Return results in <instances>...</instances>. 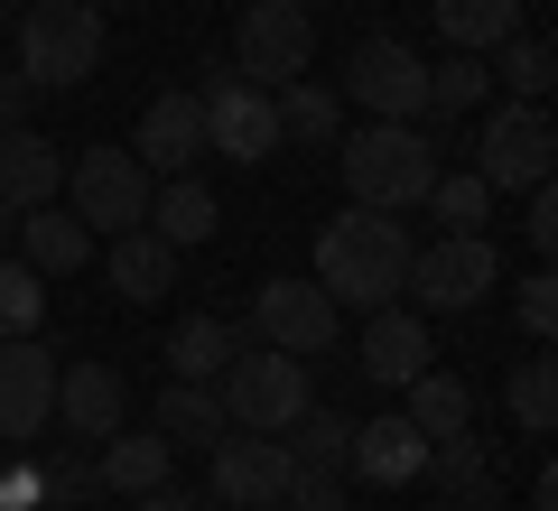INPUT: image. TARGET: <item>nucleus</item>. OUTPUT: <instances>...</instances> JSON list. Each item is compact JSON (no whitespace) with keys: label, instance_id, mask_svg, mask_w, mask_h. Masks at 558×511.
<instances>
[{"label":"nucleus","instance_id":"10","mask_svg":"<svg viewBox=\"0 0 558 511\" xmlns=\"http://www.w3.org/2000/svg\"><path fill=\"white\" fill-rule=\"evenodd\" d=\"M317 65V20H307V0H242L233 20V75L252 84H289Z\"/></svg>","mask_w":558,"mask_h":511},{"label":"nucleus","instance_id":"33","mask_svg":"<svg viewBox=\"0 0 558 511\" xmlns=\"http://www.w3.org/2000/svg\"><path fill=\"white\" fill-rule=\"evenodd\" d=\"M289 455H299V465H317V474H344V447H354V418H336V410H317V400H307L299 418H289Z\"/></svg>","mask_w":558,"mask_h":511},{"label":"nucleus","instance_id":"11","mask_svg":"<svg viewBox=\"0 0 558 511\" xmlns=\"http://www.w3.org/2000/svg\"><path fill=\"white\" fill-rule=\"evenodd\" d=\"M336 94L363 102L373 121H418V102H428V57H418L410 38H354Z\"/></svg>","mask_w":558,"mask_h":511},{"label":"nucleus","instance_id":"34","mask_svg":"<svg viewBox=\"0 0 558 511\" xmlns=\"http://www.w3.org/2000/svg\"><path fill=\"white\" fill-rule=\"evenodd\" d=\"M38 465H47V502L57 511H94L102 502V474H94L84 447H57V455H38Z\"/></svg>","mask_w":558,"mask_h":511},{"label":"nucleus","instance_id":"24","mask_svg":"<svg viewBox=\"0 0 558 511\" xmlns=\"http://www.w3.org/2000/svg\"><path fill=\"white\" fill-rule=\"evenodd\" d=\"M418 474H428V484L447 492V511L502 502V484H494V455L475 447V428H465V437H438V447H428V465H418Z\"/></svg>","mask_w":558,"mask_h":511},{"label":"nucleus","instance_id":"4","mask_svg":"<svg viewBox=\"0 0 558 511\" xmlns=\"http://www.w3.org/2000/svg\"><path fill=\"white\" fill-rule=\"evenodd\" d=\"M102 65V10L94 0H28L20 10V75L38 94H75Z\"/></svg>","mask_w":558,"mask_h":511},{"label":"nucleus","instance_id":"1","mask_svg":"<svg viewBox=\"0 0 558 511\" xmlns=\"http://www.w3.org/2000/svg\"><path fill=\"white\" fill-rule=\"evenodd\" d=\"M410 223L400 215H373V205H344L336 223L317 233V289L336 297V307H391L400 289H410Z\"/></svg>","mask_w":558,"mask_h":511},{"label":"nucleus","instance_id":"26","mask_svg":"<svg viewBox=\"0 0 558 511\" xmlns=\"http://www.w3.org/2000/svg\"><path fill=\"white\" fill-rule=\"evenodd\" d=\"M484 102H494V65L465 57V47H447V57L428 65V102H418V121H475Z\"/></svg>","mask_w":558,"mask_h":511},{"label":"nucleus","instance_id":"45","mask_svg":"<svg viewBox=\"0 0 558 511\" xmlns=\"http://www.w3.org/2000/svg\"><path fill=\"white\" fill-rule=\"evenodd\" d=\"M20 10H28V0H20Z\"/></svg>","mask_w":558,"mask_h":511},{"label":"nucleus","instance_id":"38","mask_svg":"<svg viewBox=\"0 0 558 511\" xmlns=\"http://www.w3.org/2000/svg\"><path fill=\"white\" fill-rule=\"evenodd\" d=\"M0 511H47V465L38 455H10L0 465Z\"/></svg>","mask_w":558,"mask_h":511},{"label":"nucleus","instance_id":"40","mask_svg":"<svg viewBox=\"0 0 558 511\" xmlns=\"http://www.w3.org/2000/svg\"><path fill=\"white\" fill-rule=\"evenodd\" d=\"M28 102H38V84H28L20 65H10V75H0V131H20V121H28Z\"/></svg>","mask_w":558,"mask_h":511},{"label":"nucleus","instance_id":"17","mask_svg":"<svg viewBox=\"0 0 558 511\" xmlns=\"http://www.w3.org/2000/svg\"><path fill=\"white\" fill-rule=\"evenodd\" d=\"M418 465H428V437L410 428L400 410H381V418H363L354 428V447H344V474H363V484H418Z\"/></svg>","mask_w":558,"mask_h":511},{"label":"nucleus","instance_id":"23","mask_svg":"<svg viewBox=\"0 0 558 511\" xmlns=\"http://www.w3.org/2000/svg\"><path fill=\"white\" fill-rule=\"evenodd\" d=\"M223 205L205 178H159V196H149V233L168 242V252H196V242H215Z\"/></svg>","mask_w":558,"mask_h":511},{"label":"nucleus","instance_id":"21","mask_svg":"<svg viewBox=\"0 0 558 511\" xmlns=\"http://www.w3.org/2000/svg\"><path fill=\"white\" fill-rule=\"evenodd\" d=\"M94 252H102V242L84 233L65 205H28V215H20V260H28L38 279H75Z\"/></svg>","mask_w":558,"mask_h":511},{"label":"nucleus","instance_id":"28","mask_svg":"<svg viewBox=\"0 0 558 511\" xmlns=\"http://www.w3.org/2000/svg\"><path fill=\"white\" fill-rule=\"evenodd\" d=\"M149 428H159L168 447H215L233 418H223V391H215V381H168V391H159V418H149Z\"/></svg>","mask_w":558,"mask_h":511},{"label":"nucleus","instance_id":"29","mask_svg":"<svg viewBox=\"0 0 558 511\" xmlns=\"http://www.w3.org/2000/svg\"><path fill=\"white\" fill-rule=\"evenodd\" d=\"M521 20H531V0H438V38L465 57H494Z\"/></svg>","mask_w":558,"mask_h":511},{"label":"nucleus","instance_id":"7","mask_svg":"<svg viewBox=\"0 0 558 511\" xmlns=\"http://www.w3.org/2000/svg\"><path fill=\"white\" fill-rule=\"evenodd\" d=\"M502 289V252L484 233H438V242H418L410 252V289L400 297H418V316H457V307H475V297H494Z\"/></svg>","mask_w":558,"mask_h":511},{"label":"nucleus","instance_id":"16","mask_svg":"<svg viewBox=\"0 0 558 511\" xmlns=\"http://www.w3.org/2000/svg\"><path fill=\"white\" fill-rule=\"evenodd\" d=\"M57 428L75 447H102L112 428H131V381L112 363H65L57 373Z\"/></svg>","mask_w":558,"mask_h":511},{"label":"nucleus","instance_id":"30","mask_svg":"<svg viewBox=\"0 0 558 511\" xmlns=\"http://www.w3.org/2000/svg\"><path fill=\"white\" fill-rule=\"evenodd\" d=\"M484 65H494L502 102H549V84H558V47L539 38V28H512V38H502Z\"/></svg>","mask_w":558,"mask_h":511},{"label":"nucleus","instance_id":"36","mask_svg":"<svg viewBox=\"0 0 558 511\" xmlns=\"http://www.w3.org/2000/svg\"><path fill=\"white\" fill-rule=\"evenodd\" d=\"M512 326L531 334V344H549V326H558V279L549 270H521L512 279Z\"/></svg>","mask_w":558,"mask_h":511},{"label":"nucleus","instance_id":"37","mask_svg":"<svg viewBox=\"0 0 558 511\" xmlns=\"http://www.w3.org/2000/svg\"><path fill=\"white\" fill-rule=\"evenodd\" d=\"M279 511H344V474H317V465H299L289 484H279Z\"/></svg>","mask_w":558,"mask_h":511},{"label":"nucleus","instance_id":"39","mask_svg":"<svg viewBox=\"0 0 558 511\" xmlns=\"http://www.w3.org/2000/svg\"><path fill=\"white\" fill-rule=\"evenodd\" d=\"M512 233L531 242V252H549V242H558V196H549V186H521V223H512Z\"/></svg>","mask_w":558,"mask_h":511},{"label":"nucleus","instance_id":"9","mask_svg":"<svg viewBox=\"0 0 558 511\" xmlns=\"http://www.w3.org/2000/svg\"><path fill=\"white\" fill-rule=\"evenodd\" d=\"M242 334L252 344H279V354H336V334H344V307L317 289V279H260L252 289V316H242Z\"/></svg>","mask_w":558,"mask_h":511},{"label":"nucleus","instance_id":"44","mask_svg":"<svg viewBox=\"0 0 558 511\" xmlns=\"http://www.w3.org/2000/svg\"><path fill=\"white\" fill-rule=\"evenodd\" d=\"M0 465H10V437H0Z\"/></svg>","mask_w":558,"mask_h":511},{"label":"nucleus","instance_id":"3","mask_svg":"<svg viewBox=\"0 0 558 511\" xmlns=\"http://www.w3.org/2000/svg\"><path fill=\"white\" fill-rule=\"evenodd\" d=\"M465 168H475L494 196L549 186V168H558L549 102H484V112H475V139H465Z\"/></svg>","mask_w":558,"mask_h":511},{"label":"nucleus","instance_id":"27","mask_svg":"<svg viewBox=\"0 0 558 511\" xmlns=\"http://www.w3.org/2000/svg\"><path fill=\"white\" fill-rule=\"evenodd\" d=\"M400 418H410L428 447H438V437H465V428H475V391H465L457 373H438V363H428V373L410 381V400H400Z\"/></svg>","mask_w":558,"mask_h":511},{"label":"nucleus","instance_id":"43","mask_svg":"<svg viewBox=\"0 0 558 511\" xmlns=\"http://www.w3.org/2000/svg\"><path fill=\"white\" fill-rule=\"evenodd\" d=\"M94 10H140V0H94Z\"/></svg>","mask_w":558,"mask_h":511},{"label":"nucleus","instance_id":"8","mask_svg":"<svg viewBox=\"0 0 558 511\" xmlns=\"http://www.w3.org/2000/svg\"><path fill=\"white\" fill-rule=\"evenodd\" d=\"M205 149L233 158V168H260V158L279 149V102H270V84L233 75V57L205 65Z\"/></svg>","mask_w":558,"mask_h":511},{"label":"nucleus","instance_id":"13","mask_svg":"<svg viewBox=\"0 0 558 511\" xmlns=\"http://www.w3.org/2000/svg\"><path fill=\"white\" fill-rule=\"evenodd\" d=\"M47 418H57V354L38 334H0V437L28 447L47 437Z\"/></svg>","mask_w":558,"mask_h":511},{"label":"nucleus","instance_id":"46","mask_svg":"<svg viewBox=\"0 0 558 511\" xmlns=\"http://www.w3.org/2000/svg\"><path fill=\"white\" fill-rule=\"evenodd\" d=\"M223 511H233V502H223Z\"/></svg>","mask_w":558,"mask_h":511},{"label":"nucleus","instance_id":"25","mask_svg":"<svg viewBox=\"0 0 558 511\" xmlns=\"http://www.w3.org/2000/svg\"><path fill=\"white\" fill-rule=\"evenodd\" d=\"M242 344H252V334L223 326V316H178V326H168V373L178 381H223V363H233Z\"/></svg>","mask_w":558,"mask_h":511},{"label":"nucleus","instance_id":"6","mask_svg":"<svg viewBox=\"0 0 558 511\" xmlns=\"http://www.w3.org/2000/svg\"><path fill=\"white\" fill-rule=\"evenodd\" d=\"M149 196H159V178H149L131 149H84V158H65V215H75L94 242L149 223Z\"/></svg>","mask_w":558,"mask_h":511},{"label":"nucleus","instance_id":"47","mask_svg":"<svg viewBox=\"0 0 558 511\" xmlns=\"http://www.w3.org/2000/svg\"><path fill=\"white\" fill-rule=\"evenodd\" d=\"M438 511H447V502H438Z\"/></svg>","mask_w":558,"mask_h":511},{"label":"nucleus","instance_id":"19","mask_svg":"<svg viewBox=\"0 0 558 511\" xmlns=\"http://www.w3.org/2000/svg\"><path fill=\"white\" fill-rule=\"evenodd\" d=\"M94 474H102V492L140 502V492H159L168 474H178V447H168L159 428H112V437L94 447Z\"/></svg>","mask_w":558,"mask_h":511},{"label":"nucleus","instance_id":"42","mask_svg":"<svg viewBox=\"0 0 558 511\" xmlns=\"http://www.w3.org/2000/svg\"><path fill=\"white\" fill-rule=\"evenodd\" d=\"M0 233H20V215H10V205H0Z\"/></svg>","mask_w":558,"mask_h":511},{"label":"nucleus","instance_id":"41","mask_svg":"<svg viewBox=\"0 0 558 511\" xmlns=\"http://www.w3.org/2000/svg\"><path fill=\"white\" fill-rule=\"evenodd\" d=\"M131 511H205V502H196V492H178V484H159V492H140Z\"/></svg>","mask_w":558,"mask_h":511},{"label":"nucleus","instance_id":"14","mask_svg":"<svg viewBox=\"0 0 558 511\" xmlns=\"http://www.w3.org/2000/svg\"><path fill=\"white\" fill-rule=\"evenodd\" d=\"M354 363H363V381H381V391H410L428 363H438V344H428V316L418 307H363V334H354Z\"/></svg>","mask_w":558,"mask_h":511},{"label":"nucleus","instance_id":"15","mask_svg":"<svg viewBox=\"0 0 558 511\" xmlns=\"http://www.w3.org/2000/svg\"><path fill=\"white\" fill-rule=\"evenodd\" d=\"M131 158L149 168V178H196V158H205V94H159L149 112H140V131H131Z\"/></svg>","mask_w":558,"mask_h":511},{"label":"nucleus","instance_id":"2","mask_svg":"<svg viewBox=\"0 0 558 511\" xmlns=\"http://www.w3.org/2000/svg\"><path fill=\"white\" fill-rule=\"evenodd\" d=\"M336 168H344V196L354 205H373V215H418L447 158L428 149L418 121H363L354 139H336Z\"/></svg>","mask_w":558,"mask_h":511},{"label":"nucleus","instance_id":"12","mask_svg":"<svg viewBox=\"0 0 558 511\" xmlns=\"http://www.w3.org/2000/svg\"><path fill=\"white\" fill-rule=\"evenodd\" d=\"M205 474H215V502H233V511H279V484L299 474V455H289V437L223 428L215 447H205Z\"/></svg>","mask_w":558,"mask_h":511},{"label":"nucleus","instance_id":"20","mask_svg":"<svg viewBox=\"0 0 558 511\" xmlns=\"http://www.w3.org/2000/svg\"><path fill=\"white\" fill-rule=\"evenodd\" d=\"M270 102H279V149H336L344 139V94L336 84L289 75V84H270Z\"/></svg>","mask_w":558,"mask_h":511},{"label":"nucleus","instance_id":"32","mask_svg":"<svg viewBox=\"0 0 558 511\" xmlns=\"http://www.w3.org/2000/svg\"><path fill=\"white\" fill-rule=\"evenodd\" d=\"M502 410L521 418V437H549V428H558V363H549V354L512 363V381H502Z\"/></svg>","mask_w":558,"mask_h":511},{"label":"nucleus","instance_id":"35","mask_svg":"<svg viewBox=\"0 0 558 511\" xmlns=\"http://www.w3.org/2000/svg\"><path fill=\"white\" fill-rule=\"evenodd\" d=\"M47 316V279L28 260H0V334H38Z\"/></svg>","mask_w":558,"mask_h":511},{"label":"nucleus","instance_id":"18","mask_svg":"<svg viewBox=\"0 0 558 511\" xmlns=\"http://www.w3.org/2000/svg\"><path fill=\"white\" fill-rule=\"evenodd\" d=\"M57 196H65V149L38 139L28 121H20V131H0V205L28 215V205H57Z\"/></svg>","mask_w":558,"mask_h":511},{"label":"nucleus","instance_id":"31","mask_svg":"<svg viewBox=\"0 0 558 511\" xmlns=\"http://www.w3.org/2000/svg\"><path fill=\"white\" fill-rule=\"evenodd\" d=\"M494 205H502V196L475 178V168H438V186H428V223H447V233H484Z\"/></svg>","mask_w":558,"mask_h":511},{"label":"nucleus","instance_id":"22","mask_svg":"<svg viewBox=\"0 0 558 511\" xmlns=\"http://www.w3.org/2000/svg\"><path fill=\"white\" fill-rule=\"evenodd\" d=\"M102 270H112V289L131 297V307H149V297H168V279H178V252H168L149 223H131V233L102 242Z\"/></svg>","mask_w":558,"mask_h":511},{"label":"nucleus","instance_id":"5","mask_svg":"<svg viewBox=\"0 0 558 511\" xmlns=\"http://www.w3.org/2000/svg\"><path fill=\"white\" fill-rule=\"evenodd\" d=\"M223 418L233 428H260V437H279L289 418L317 400V373H307V354H279V344H242L233 363H223Z\"/></svg>","mask_w":558,"mask_h":511}]
</instances>
